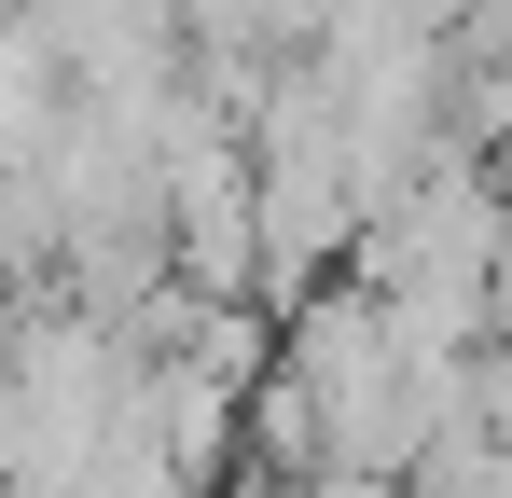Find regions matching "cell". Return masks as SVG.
<instances>
[{"mask_svg": "<svg viewBox=\"0 0 512 498\" xmlns=\"http://www.w3.org/2000/svg\"><path fill=\"white\" fill-rule=\"evenodd\" d=\"M485 319H499V346H512V222H499V277H485Z\"/></svg>", "mask_w": 512, "mask_h": 498, "instance_id": "6da1fadb", "label": "cell"}]
</instances>
